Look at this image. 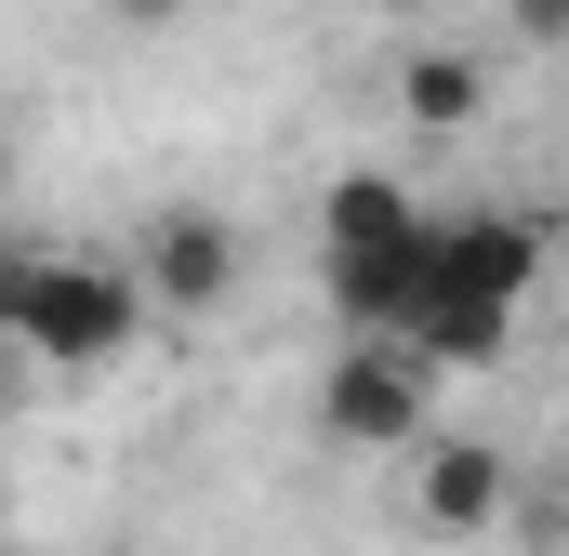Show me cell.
I'll return each mask as SVG.
<instances>
[{
	"label": "cell",
	"instance_id": "obj_11",
	"mask_svg": "<svg viewBox=\"0 0 569 556\" xmlns=\"http://www.w3.org/2000/svg\"><path fill=\"white\" fill-rule=\"evenodd\" d=\"M557 517H569V477H557Z\"/></svg>",
	"mask_w": 569,
	"mask_h": 556
},
{
	"label": "cell",
	"instance_id": "obj_4",
	"mask_svg": "<svg viewBox=\"0 0 569 556\" xmlns=\"http://www.w3.org/2000/svg\"><path fill=\"white\" fill-rule=\"evenodd\" d=\"M543 278H557V226L543 212H437V291H463L490 318H530Z\"/></svg>",
	"mask_w": 569,
	"mask_h": 556
},
{
	"label": "cell",
	"instance_id": "obj_7",
	"mask_svg": "<svg viewBox=\"0 0 569 556\" xmlns=\"http://www.w3.org/2000/svg\"><path fill=\"white\" fill-rule=\"evenodd\" d=\"M477 107H490V67H477V53H450V40H437V53L398 67V120H411V133H463Z\"/></svg>",
	"mask_w": 569,
	"mask_h": 556
},
{
	"label": "cell",
	"instance_id": "obj_8",
	"mask_svg": "<svg viewBox=\"0 0 569 556\" xmlns=\"http://www.w3.org/2000/svg\"><path fill=\"white\" fill-rule=\"evenodd\" d=\"M503 27H517L530 53H569V0H503Z\"/></svg>",
	"mask_w": 569,
	"mask_h": 556
},
{
	"label": "cell",
	"instance_id": "obj_2",
	"mask_svg": "<svg viewBox=\"0 0 569 556\" xmlns=\"http://www.w3.org/2000/svg\"><path fill=\"white\" fill-rule=\"evenodd\" d=\"M133 345H146L133 266H107V252H40L27 266V305H13V358L27 371H120Z\"/></svg>",
	"mask_w": 569,
	"mask_h": 556
},
{
	"label": "cell",
	"instance_id": "obj_3",
	"mask_svg": "<svg viewBox=\"0 0 569 556\" xmlns=\"http://www.w3.org/2000/svg\"><path fill=\"white\" fill-rule=\"evenodd\" d=\"M318 437H345V450H425L437 437V371L398 331H345V358L318 371Z\"/></svg>",
	"mask_w": 569,
	"mask_h": 556
},
{
	"label": "cell",
	"instance_id": "obj_1",
	"mask_svg": "<svg viewBox=\"0 0 569 556\" xmlns=\"http://www.w3.org/2000/svg\"><path fill=\"white\" fill-rule=\"evenodd\" d=\"M318 291L345 331H411L437 291V212L398 172H331L318 199Z\"/></svg>",
	"mask_w": 569,
	"mask_h": 556
},
{
	"label": "cell",
	"instance_id": "obj_6",
	"mask_svg": "<svg viewBox=\"0 0 569 556\" xmlns=\"http://www.w3.org/2000/svg\"><path fill=\"white\" fill-rule=\"evenodd\" d=\"M411 504H425V530H490V517L517 504V464H503L490 437H450V424H437L425 450H411Z\"/></svg>",
	"mask_w": 569,
	"mask_h": 556
},
{
	"label": "cell",
	"instance_id": "obj_5",
	"mask_svg": "<svg viewBox=\"0 0 569 556\" xmlns=\"http://www.w3.org/2000/svg\"><path fill=\"white\" fill-rule=\"evenodd\" d=\"M239 226L226 212H159L146 226V252H133V291H146V318H226L239 305Z\"/></svg>",
	"mask_w": 569,
	"mask_h": 556
},
{
	"label": "cell",
	"instance_id": "obj_9",
	"mask_svg": "<svg viewBox=\"0 0 569 556\" xmlns=\"http://www.w3.org/2000/svg\"><path fill=\"white\" fill-rule=\"evenodd\" d=\"M120 13H172V0H120Z\"/></svg>",
	"mask_w": 569,
	"mask_h": 556
},
{
	"label": "cell",
	"instance_id": "obj_10",
	"mask_svg": "<svg viewBox=\"0 0 569 556\" xmlns=\"http://www.w3.org/2000/svg\"><path fill=\"white\" fill-rule=\"evenodd\" d=\"M557 278H569V226H557Z\"/></svg>",
	"mask_w": 569,
	"mask_h": 556
}]
</instances>
